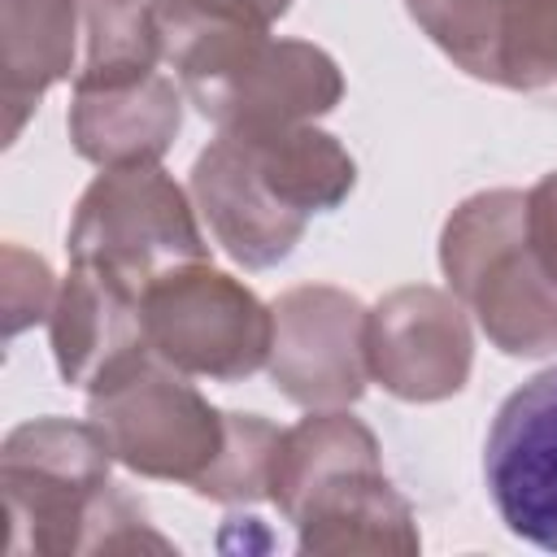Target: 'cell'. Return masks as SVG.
<instances>
[{
	"label": "cell",
	"instance_id": "6da1fadb",
	"mask_svg": "<svg viewBox=\"0 0 557 557\" xmlns=\"http://www.w3.org/2000/svg\"><path fill=\"white\" fill-rule=\"evenodd\" d=\"M357 165L313 122L274 131H218L191 165V200L213 239L244 270L283 261L313 213L348 200Z\"/></svg>",
	"mask_w": 557,
	"mask_h": 557
},
{
	"label": "cell",
	"instance_id": "7a4b0ae2",
	"mask_svg": "<svg viewBox=\"0 0 557 557\" xmlns=\"http://www.w3.org/2000/svg\"><path fill=\"white\" fill-rule=\"evenodd\" d=\"M113 453L91 422L35 418L0 444V487L9 518V553H131L170 540L148 527V513L109 479Z\"/></svg>",
	"mask_w": 557,
	"mask_h": 557
},
{
	"label": "cell",
	"instance_id": "3957f363",
	"mask_svg": "<svg viewBox=\"0 0 557 557\" xmlns=\"http://www.w3.org/2000/svg\"><path fill=\"white\" fill-rule=\"evenodd\" d=\"M270 500L296 527L305 557H413L409 500L383 474L374 431L344 409H313L278 435Z\"/></svg>",
	"mask_w": 557,
	"mask_h": 557
},
{
	"label": "cell",
	"instance_id": "277c9868",
	"mask_svg": "<svg viewBox=\"0 0 557 557\" xmlns=\"http://www.w3.org/2000/svg\"><path fill=\"white\" fill-rule=\"evenodd\" d=\"M165 61L183 96L218 131H274L331 113L344 96L339 65L305 44L270 30L218 26L165 44Z\"/></svg>",
	"mask_w": 557,
	"mask_h": 557
},
{
	"label": "cell",
	"instance_id": "5b68a950",
	"mask_svg": "<svg viewBox=\"0 0 557 557\" xmlns=\"http://www.w3.org/2000/svg\"><path fill=\"white\" fill-rule=\"evenodd\" d=\"M527 191L492 187L461 200L440 231V270L479 331L505 357L557 352V283L522 231Z\"/></svg>",
	"mask_w": 557,
	"mask_h": 557
},
{
	"label": "cell",
	"instance_id": "8992f818",
	"mask_svg": "<svg viewBox=\"0 0 557 557\" xmlns=\"http://www.w3.org/2000/svg\"><path fill=\"white\" fill-rule=\"evenodd\" d=\"M70 261L100 265L139 296L161 274L209 261L187 191L161 165H109L78 196Z\"/></svg>",
	"mask_w": 557,
	"mask_h": 557
},
{
	"label": "cell",
	"instance_id": "52a82bcc",
	"mask_svg": "<svg viewBox=\"0 0 557 557\" xmlns=\"http://www.w3.org/2000/svg\"><path fill=\"white\" fill-rule=\"evenodd\" d=\"M87 422L131 474L187 487L213 470L226 444V413L157 352L87 392Z\"/></svg>",
	"mask_w": 557,
	"mask_h": 557
},
{
	"label": "cell",
	"instance_id": "ba28073f",
	"mask_svg": "<svg viewBox=\"0 0 557 557\" xmlns=\"http://www.w3.org/2000/svg\"><path fill=\"white\" fill-rule=\"evenodd\" d=\"M148 348L196 379L239 383L270 361L274 313L239 278L209 261L178 265L144 287Z\"/></svg>",
	"mask_w": 557,
	"mask_h": 557
},
{
	"label": "cell",
	"instance_id": "9c48e42d",
	"mask_svg": "<svg viewBox=\"0 0 557 557\" xmlns=\"http://www.w3.org/2000/svg\"><path fill=\"white\" fill-rule=\"evenodd\" d=\"M270 379L300 409H348L361 400L366 366V305L339 287L305 283L274 305Z\"/></svg>",
	"mask_w": 557,
	"mask_h": 557
},
{
	"label": "cell",
	"instance_id": "30bf717a",
	"mask_svg": "<svg viewBox=\"0 0 557 557\" xmlns=\"http://www.w3.org/2000/svg\"><path fill=\"white\" fill-rule=\"evenodd\" d=\"M366 366L396 400L431 405L457 396L474 366L461 300L426 283L387 292L366 313Z\"/></svg>",
	"mask_w": 557,
	"mask_h": 557
},
{
	"label": "cell",
	"instance_id": "8fae6325",
	"mask_svg": "<svg viewBox=\"0 0 557 557\" xmlns=\"http://www.w3.org/2000/svg\"><path fill=\"white\" fill-rule=\"evenodd\" d=\"M483 479L500 522L557 553V366L527 379L492 418Z\"/></svg>",
	"mask_w": 557,
	"mask_h": 557
},
{
	"label": "cell",
	"instance_id": "7c38bea8",
	"mask_svg": "<svg viewBox=\"0 0 557 557\" xmlns=\"http://www.w3.org/2000/svg\"><path fill=\"white\" fill-rule=\"evenodd\" d=\"M48 335L61 379L87 392L152 357L139 292L87 261H74L61 278L48 313Z\"/></svg>",
	"mask_w": 557,
	"mask_h": 557
},
{
	"label": "cell",
	"instance_id": "4fadbf2b",
	"mask_svg": "<svg viewBox=\"0 0 557 557\" xmlns=\"http://www.w3.org/2000/svg\"><path fill=\"white\" fill-rule=\"evenodd\" d=\"M65 126L74 152L100 170L157 165L183 126V104L174 83L152 70L135 83L74 91Z\"/></svg>",
	"mask_w": 557,
	"mask_h": 557
},
{
	"label": "cell",
	"instance_id": "5bb4252c",
	"mask_svg": "<svg viewBox=\"0 0 557 557\" xmlns=\"http://www.w3.org/2000/svg\"><path fill=\"white\" fill-rule=\"evenodd\" d=\"M78 0H0V104L13 144L44 91L70 78L78 57Z\"/></svg>",
	"mask_w": 557,
	"mask_h": 557
},
{
	"label": "cell",
	"instance_id": "9a60e30c",
	"mask_svg": "<svg viewBox=\"0 0 557 557\" xmlns=\"http://www.w3.org/2000/svg\"><path fill=\"white\" fill-rule=\"evenodd\" d=\"M78 30L83 57L74 70V91L135 83L165 61L152 0H78Z\"/></svg>",
	"mask_w": 557,
	"mask_h": 557
},
{
	"label": "cell",
	"instance_id": "2e32d148",
	"mask_svg": "<svg viewBox=\"0 0 557 557\" xmlns=\"http://www.w3.org/2000/svg\"><path fill=\"white\" fill-rule=\"evenodd\" d=\"M513 0H405L418 30L470 78L500 83V39Z\"/></svg>",
	"mask_w": 557,
	"mask_h": 557
},
{
	"label": "cell",
	"instance_id": "e0dca14e",
	"mask_svg": "<svg viewBox=\"0 0 557 557\" xmlns=\"http://www.w3.org/2000/svg\"><path fill=\"white\" fill-rule=\"evenodd\" d=\"M278 426L261 413H226V444L213 470L191 487L196 496L222 500V505H252L270 496V466L278 448Z\"/></svg>",
	"mask_w": 557,
	"mask_h": 557
},
{
	"label": "cell",
	"instance_id": "ac0fdd59",
	"mask_svg": "<svg viewBox=\"0 0 557 557\" xmlns=\"http://www.w3.org/2000/svg\"><path fill=\"white\" fill-rule=\"evenodd\" d=\"M500 87L557 104V0H513L500 39Z\"/></svg>",
	"mask_w": 557,
	"mask_h": 557
},
{
	"label": "cell",
	"instance_id": "d6986e66",
	"mask_svg": "<svg viewBox=\"0 0 557 557\" xmlns=\"http://www.w3.org/2000/svg\"><path fill=\"white\" fill-rule=\"evenodd\" d=\"M292 0H152L157 26H161V48L170 39L196 35V30H218V26H244V30H270Z\"/></svg>",
	"mask_w": 557,
	"mask_h": 557
},
{
	"label": "cell",
	"instance_id": "ffe728a7",
	"mask_svg": "<svg viewBox=\"0 0 557 557\" xmlns=\"http://www.w3.org/2000/svg\"><path fill=\"white\" fill-rule=\"evenodd\" d=\"M0 300H4V335L26 331L30 322L52 313L57 300V283L44 257L4 244V270H0Z\"/></svg>",
	"mask_w": 557,
	"mask_h": 557
},
{
	"label": "cell",
	"instance_id": "44dd1931",
	"mask_svg": "<svg viewBox=\"0 0 557 557\" xmlns=\"http://www.w3.org/2000/svg\"><path fill=\"white\" fill-rule=\"evenodd\" d=\"M522 231L531 244V257L540 261V270L557 283V170L544 174L522 205Z\"/></svg>",
	"mask_w": 557,
	"mask_h": 557
}]
</instances>
